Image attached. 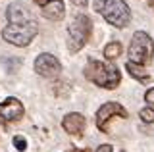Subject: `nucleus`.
Masks as SVG:
<instances>
[{
	"label": "nucleus",
	"instance_id": "nucleus-13",
	"mask_svg": "<svg viewBox=\"0 0 154 152\" xmlns=\"http://www.w3.org/2000/svg\"><path fill=\"white\" fill-rule=\"evenodd\" d=\"M119 54H122V44L119 42H108L106 44V48H104V56L108 60H116V58H119Z\"/></svg>",
	"mask_w": 154,
	"mask_h": 152
},
{
	"label": "nucleus",
	"instance_id": "nucleus-18",
	"mask_svg": "<svg viewBox=\"0 0 154 152\" xmlns=\"http://www.w3.org/2000/svg\"><path fill=\"white\" fill-rule=\"evenodd\" d=\"M35 4H38V6H46V4H50V2H54V0H33Z\"/></svg>",
	"mask_w": 154,
	"mask_h": 152
},
{
	"label": "nucleus",
	"instance_id": "nucleus-9",
	"mask_svg": "<svg viewBox=\"0 0 154 152\" xmlns=\"http://www.w3.org/2000/svg\"><path fill=\"white\" fill-rule=\"evenodd\" d=\"M62 127H64V131L69 133V135L81 137L83 131H85V117L81 116L79 112H69L67 116H64V120H62Z\"/></svg>",
	"mask_w": 154,
	"mask_h": 152
},
{
	"label": "nucleus",
	"instance_id": "nucleus-20",
	"mask_svg": "<svg viewBox=\"0 0 154 152\" xmlns=\"http://www.w3.org/2000/svg\"><path fill=\"white\" fill-rule=\"evenodd\" d=\"M150 6H152V8H154V0H150Z\"/></svg>",
	"mask_w": 154,
	"mask_h": 152
},
{
	"label": "nucleus",
	"instance_id": "nucleus-7",
	"mask_svg": "<svg viewBox=\"0 0 154 152\" xmlns=\"http://www.w3.org/2000/svg\"><path fill=\"white\" fill-rule=\"evenodd\" d=\"M35 71L41 77L56 79L58 75L62 73V64L58 62L56 56H52V54H41L35 60Z\"/></svg>",
	"mask_w": 154,
	"mask_h": 152
},
{
	"label": "nucleus",
	"instance_id": "nucleus-14",
	"mask_svg": "<svg viewBox=\"0 0 154 152\" xmlns=\"http://www.w3.org/2000/svg\"><path fill=\"white\" fill-rule=\"evenodd\" d=\"M139 116H141V120L144 123H154V110H150V108H143L139 112Z\"/></svg>",
	"mask_w": 154,
	"mask_h": 152
},
{
	"label": "nucleus",
	"instance_id": "nucleus-6",
	"mask_svg": "<svg viewBox=\"0 0 154 152\" xmlns=\"http://www.w3.org/2000/svg\"><path fill=\"white\" fill-rule=\"evenodd\" d=\"M114 117H127V110L119 102H106L96 112V127L102 133L110 131V121Z\"/></svg>",
	"mask_w": 154,
	"mask_h": 152
},
{
	"label": "nucleus",
	"instance_id": "nucleus-4",
	"mask_svg": "<svg viewBox=\"0 0 154 152\" xmlns=\"http://www.w3.org/2000/svg\"><path fill=\"white\" fill-rule=\"evenodd\" d=\"M38 25L35 20H29L25 23H10L2 31V39L16 46H27L29 42L37 37Z\"/></svg>",
	"mask_w": 154,
	"mask_h": 152
},
{
	"label": "nucleus",
	"instance_id": "nucleus-8",
	"mask_svg": "<svg viewBox=\"0 0 154 152\" xmlns=\"http://www.w3.org/2000/svg\"><path fill=\"white\" fill-rule=\"evenodd\" d=\"M23 117V104L17 98L10 96L0 102V123H16Z\"/></svg>",
	"mask_w": 154,
	"mask_h": 152
},
{
	"label": "nucleus",
	"instance_id": "nucleus-5",
	"mask_svg": "<svg viewBox=\"0 0 154 152\" xmlns=\"http://www.w3.org/2000/svg\"><path fill=\"white\" fill-rule=\"evenodd\" d=\"M154 56V41L150 39V35L144 31H137L131 39L129 44V62L137 65H144L152 60Z\"/></svg>",
	"mask_w": 154,
	"mask_h": 152
},
{
	"label": "nucleus",
	"instance_id": "nucleus-19",
	"mask_svg": "<svg viewBox=\"0 0 154 152\" xmlns=\"http://www.w3.org/2000/svg\"><path fill=\"white\" fill-rule=\"evenodd\" d=\"M69 152H89V150H69Z\"/></svg>",
	"mask_w": 154,
	"mask_h": 152
},
{
	"label": "nucleus",
	"instance_id": "nucleus-1",
	"mask_svg": "<svg viewBox=\"0 0 154 152\" xmlns=\"http://www.w3.org/2000/svg\"><path fill=\"white\" fill-rule=\"evenodd\" d=\"M85 77L102 89H116L122 81L119 69L112 64H104L98 60H89L85 65Z\"/></svg>",
	"mask_w": 154,
	"mask_h": 152
},
{
	"label": "nucleus",
	"instance_id": "nucleus-12",
	"mask_svg": "<svg viewBox=\"0 0 154 152\" xmlns=\"http://www.w3.org/2000/svg\"><path fill=\"white\" fill-rule=\"evenodd\" d=\"M125 69L129 71V75H131V77L139 79V81H143V83H148V81H150V75L144 71L143 65H137V64H133V62H127Z\"/></svg>",
	"mask_w": 154,
	"mask_h": 152
},
{
	"label": "nucleus",
	"instance_id": "nucleus-16",
	"mask_svg": "<svg viewBox=\"0 0 154 152\" xmlns=\"http://www.w3.org/2000/svg\"><path fill=\"white\" fill-rule=\"evenodd\" d=\"M14 144H16L17 150H25V148H27V142H25V139H23V137H16V139H14Z\"/></svg>",
	"mask_w": 154,
	"mask_h": 152
},
{
	"label": "nucleus",
	"instance_id": "nucleus-2",
	"mask_svg": "<svg viewBox=\"0 0 154 152\" xmlns=\"http://www.w3.org/2000/svg\"><path fill=\"white\" fill-rule=\"evenodd\" d=\"M94 10L118 29L127 27L131 21V10L123 0H94Z\"/></svg>",
	"mask_w": 154,
	"mask_h": 152
},
{
	"label": "nucleus",
	"instance_id": "nucleus-10",
	"mask_svg": "<svg viewBox=\"0 0 154 152\" xmlns=\"http://www.w3.org/2000/svg\"><path fill=\"white\" fill-rule=\"evenodd\" d=\"M42 16L50 21H60L62 17L66 16V8H64V2L62 0H54V2L42 6Z\"/></svg>",
	"mask_w": 154,
	"mask_h": 152
},
{
	"label": "nucleus",
	"instance_id": "nucleus-3",
	"mask_svg": "<svg viewBox=\"0 0 154 152\" xmlns=\"http://www.w3.org/2000/svg\"><path fill=\"white\" fill-rule=\"evenodd\" d=\"M93 35V21L89 16L79 14L73 17V21L67 27V48L69 52H79L83 46L89 42Z\"/></svg>",
	"mask_w": 154,
	"mask_h": 152
},
{
	"label": "nucleus",
	"instance_id": "nucleus-17",
	"mask_svg": "<svg viewBox=\"0 0 154 152\" xmlns=\"http://www.w3.org/2000/svg\"><path fill=\"white\" fill-rule=\"evenodd\" d=\"M96 152H114V150H112V146H110V144H100L98 148H96Z\"/></svg>",
	"mask_w": 154,
	"mask_h": 152
},
{
	"label": "nucleus",
	"instance_id": "nucleus-11",
	"mask_svg": "<svg viewBox=\"0 0 154 152\" xmlns=\"http://www.w3.org/2000/svg\"><path fill=\"white\" fill-rule=\"evenodd\" d=\"M6 16H8V21L10 23H25L29 20H33V17L29 16V12L23 8V4H19V2L17 4H10Z\"/></svg>",
	"mask_w": 154,
	"mask_h": 152
},
{
	"label": "nucleus",
	"instance_id": "nucleus-15",
	"mask_svg": "<svg viewBox=\"0 0 154 152\" xmlns=\"http://www.w3.org/2000/svg\"><path fill=\"white\" fill-rule=\"evenodd\" d=\"M144 100H146L148 108L154 110V89H148V91H146V94H144Z\"/></svg>",
	"mask_w": 154,
	"mask_h": 152
}]
</instances>
